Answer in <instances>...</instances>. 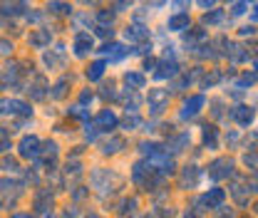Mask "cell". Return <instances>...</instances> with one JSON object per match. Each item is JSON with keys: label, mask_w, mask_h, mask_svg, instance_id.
<instances>
[{"label": "cell", "mask_w": 258, "mask_h": 218, "mask_svg": "<svg viewBox=\"0 0 258 218\" xmlns=\"http://www.w3.org/2000/svg\"><path fill=\"white\" fill-rule=\"evenodd\" d=\"M231 174H234V161H231V159H216V161H211V166H209V176L216 178V181L229 178Z\"/></svg>", "instance_id": "cell-2"}, {"label": "cell", "mask_w": 258, "mask_h": 218, "mask_svg": "<svg viewBox=\"0 0 258 218\" xmlns=\"http://www.w3.org/2000/svg\"><path fill=\"white\" fill-rule=\"evenodd\" d=\"M204 144H206L209 149H216L218 147V134H216L213 127H204Z\"/></svg>", "instance_id": "cell-24"}, {"label": "cell", "mask_w": 258, "mask_h": 218, "mask_svg": "<svg viewBox=\"0 0 258 218\" xmlns=\"http://www.w3.org/2000/svg\"><path fill=\"white\" fill-rule=\"evenodd\" d=\"M13 13H15V3H8L5 0V3L0 5V15H13Z\"/></svg>", "instance_id": "cell-36"}, {"label": "cell", "mask_w": 258, "mask_h": 218, "mask_svg": "<svg viewBox=\"0 0 258 218\" xmlns=\"http://www.w3.org/2000/svg\"><path fill=\"white\" fill-rule=\"evenodd\" d=\"M124 149V139H119V136H115V139H109L104 147H102V152L104 154H117V152H122Z\"/></svg>", "instance_id": "cell-23"}, {"label": "cell", "mask_w": 258, "mask_h": 218, "mask_svg": "<svg viewBox=\"0 0 258 218\" xmlns=\"http://www.w3.org/2000/svg\"><path fill=\"white\" fill-rule=\"evenodd\" d=\"M184 5H189V0H174V8H176V10H181Z\"/></svg>", "instance_id": "cell-45"}, {"label": "cell", "mask_w": 258, "mask_h": 218, "mask_svg": "<svg viewBox=\"0 0 258 218\" xmlns=\"http://www.w3.org/2000/svg\"><path fill=\"white\" fill-rule=\"evenodd\" d=\"M117 114L112 112V109H102V112L97 114V119H94V129L97 131H109V129H115L117 127Z\"/></svg>", "instance_id": "cell-5"}, {"label": "cell", "mask_w": 258, "mask_h": 218, "mask_svg": "<svg viewBox=\"0 0 258 218\" xmlns=\"http://www.w3.org/2000/svg\"><path fill=\"white\" fill-rule=\"evenodd\" d=\"M65 174H72V176H77L80 174V161H67V169Z\"/></svg>", "instance_id": "cell-35"}, {"label": "cell", "mask_w": 258, "mask_h": 218, "mask_svg": "<svg viewBox=\"0 0 258 218\" xmlns=\"http://www.w3.org/2000/svg\"><path fill=\"white\" fill-rule=\"evenodd\" d=\"M248 164L253 166V171H258V159H256V156H246V166H248Z\"/></svg>", "instance_id": "cell-42"}, {"label": "cell", "mask_w": 258, "mask_h": 218, "mask_svg": "<svg viewBox=\"0 0 258 218\" xmlns=\"http://www.w3.org/2000/svg\"><path fill=\"white\" fill-rule=\"evenodd\" d=\"M50 206H52V194L50 191H38V196H35V208H38L40 213H47Z\"/></svg>", "instance_id": "cell-19"}, {"label": "cell", "mask_w": 258, "mask_h": 218, "mask_svg": "<svg viewBox=\"0 0 258 218\" xmlns=\"http://www.w3.org/2000/svg\"><path fill=\"white\" fill-rule=\"evenodd\" d=\"M80 102H82V104H87V102H92V92H82V97H80Z\"/></svg>", "instance_id": "cell-44"}, {"label": "cell", "mask_w": 258, "mask_h": 218, "mask_svg": "<svg viewBox=\"0 0 258 218\" xmlns=\"http://www.w3.org/2000/svg\"><path fill=\"white\" fill-rule=\"evenodd\" d=\"M218 80H221V75H218V72H213L211 77H206V80H204V87H211V85H216Z\"/></svg>", "instance_id": "cell-40"}, {"label": "cell", "mask_w": 258, "mask_h": 218, "mask_svg": "<svg viewBox=\"0 0 258 218\" xmlns=\"http://www.w3.org/2000/svg\"><path fill=\"white\" fill-rule=\"evenodd\" d=\"M253 117H256V112H253V109L251 107H234L231 109V119L238 124V127H248L251 122H253Z\"/></svg>", "instance_id": "cell-9"}, {"label": "cell", "mask_w": 258, "mask_h": 218, "mask_svg": "<svg viewBox=\"0 0 258 218\" xmlns=\"http://www.w3.org/2000/svg\"><path fill=\"white\" fill-rule=\"evenodd\" d=\"M248 5H251V0H238V3L234 5V10H231V15H241V13H246Z\"/></svg>", "instance_id": "cell-32"}, {"label": "cell", "mask_w": 258, "mask_h": 218, "mask_svg": "<svg viewBox=\"0 0 258 218\" xmlns=\"http://www.w3.org/2000/svg\"><path fill=\"white\" fill-rule=\"evenodd\" d=\"M18 75H20L18 65H8L3 72H0V82H3L5 87H8V85H15V82H18Z\"/></svg>", "instance_id": "cell-18"}, {"label": "cell", "mask_w": 258, "mask_h": 218, "mask_svg": "<svg viewBox=\"0 0 258 218\" xmlns=\"http://www.w3.org/2000/svg\"><path fill=\"white\" fill-rule=\"evenodd\" d=\"M224 198H226V194H224V189H211L209 194H204L199 201H196V206H209V208H218L221 203H224Z\"/></svg>", "instance_id": "cell-8"}, {"label": "cell", "mask_w": 258, "mask_h": 218, "mask_svg": "<svg viewBox=\"0 0 258 218\" xmlns=\"http://www.w3.org/2000/svg\"><path fill=\"white\" fill-rule=\"evenodd\" d=\"M157 67H159V72H154V77L157 80H169V77H174L176 75V72H179V62L171 57H164L162 62H157Z\"/></svg>", "instance_id": "cell-7"}, {"label": "cell", "mask_w": 258, "mask_h": 218, "mask_svg": "<svg viewBox=\"0 0 258 218\" xmlns=\"http://www.w3.org/2000/svg\"><path fill=\"white\" fill-rule=\"evenodd\" d=\"M102 52H104L109 60H112V62H117V60H122L129 50H124V45H119V43H109V45L102 47Z\"/></svg>", "instance_id": "cell-16"}, {"label": "cell", "mask_w": 258, "mask_h": 218, "mask_svg": "<svg viewBox=\"0 0 258 218\" xmlns=\"http://www.w3.org/2000/svg\"><path fill=\"white\" fill-rule=\"evenodd\" d=\"M159 149H162L159 144H149V141H144V144H141V154H144V156H152V154L159 152Z\"/></svg>", "instance_id": "cell-31"}, {"label": "cell", "mask_w": 258, "mask_h": 218, "mask_svg": "<svg viewBox=\"0 0 258 218\" xmlns=\"http://www.w3.org/2000/svg\"><path fill=\"white\" fill-rule=\"evenodd\" d=\"M189 27V13H176L169 18V30L174 32H181V30H187Z\"/></svg>", "instance_id": "cell-17"}, {"label": "cell", "mask_w": 258, "mask_h": 218, "mask_svg": "<svg viewBox=\"0 0 258 218\" xmlns=\"http://www.w3.org/2000/svg\"><path fill=\"white\" fill-rule=\"evenodd\" d=\"M238 32H241V38H253V35H256V27H251V25H246V27H241Z\"/></svg>", "instance_id": "cell-39"}, {"label": "cell", "mask_w": 258, "mask_h": 218, "mask_svg": "<svg viewBox=\"0 0 258 218\" xmlns=\"http://www.w3.org/2000/svg\"><path fill=\"white\" fill-rule=\"evenodd\" d=\"M124 82H127L132 89H141V87L146 85L144 75H139V72H127V75H124Z\"/></svg>", "instance_id": "cell-22"}, {"label": "cell", "mask_w": 258, "mask_h": 218, "mask_svg": "<svg viewBox=\"0 0 258 218\" xmlns=\"http://www.w3.org/2000/svg\"><path fill=\"white\" fill-rule=\"evenodd\" d=\"M137 124H139V117H127V122H124L127 129H132V127H137Z\"/></svg>", "instance_id": "cell-41"}, {"label": "cell", "mask_w": 258, "mask_h": 218, "mask_svg": "<svg viewBox=\"0 0 258 218\" xmlns=\"http://www.w3.org/2000/svg\"><path fill=\"white\" fill-rule=\"evenodd\" d=\"M40 147H43V141L38 136H23V141H20V156L23 159H38L40 156Z\"/></svg>", "instance_id": "cell-4"}, {"label": "cell", "mask_w": 258, "mask_h": 218, "mask_svg": "<svg viewBox=\"0 0 258 218\" xmlns=\"http://www.w3.org/2000/svg\"><path fill=\"white\" fill-rule=\"evenodd\" d=\"M154 67H157V60H146L144 62V69H154Z\"/></svg>", "instance_id": "cell-46"}, {"label": "cell", "mask_w": 258, "mask_h": 218, "mask_svg": "<svg viewBox=\"0 0 258 218\" xmlns=\"http://www.w3.org/2000/svg\"><path fill=\"white\" fill-rule=\"evenodd\" d=\"M146 102H149V109L154 114H159L162 109L169 104V92L166 89H149V97H146Z\"/></svg>", "instance_id": "cell-6"}, {"label": "cell", "mask_w": 258, "mask_h": 218, "mask_svg": "<svg viewBox=\"0 0 258 218\" xmlns=\"http://www.w3.org/2000/svg\"><path fill=\"white\" fill-rule=\"evenodd\" d=\"M0 166H3V171H10V174H13V171H18V169H20V166H18V161H15V159H13V156H5V159H3V161H0Z\"/></svg>", "instance_id": "cell-29"}, {"label": "cell", "mask_w": 258, "mask_h": 218, "mask_svg": "<svg viewBox=\"0 0 258 218\" xmlns=\"http://www.w3.org/2000/svg\"><path fill=\"white\" fill-rule=\"evenodd\" d=\"M221 218H234V213H224V216H221Z\"/></svg>", "instance_id": "cell-52"}, {"label": "cell", "mask_w": 258, "mask_h": 218, "mask_svg": "<svg viewBox=\"0 0 258 218\" xmlns=\"http://www.w3.org/2000/svg\"><path fill=\"white\" fill-rule=\"evenodd\" d=\"M47 89V82H45V77L43 75H38L35 77V82H30V87H27V92L32 94V99H45V92Z\"/></svg>", "instance_id": "cell-14"}, {"label": "cell", "mask_w": 258, "mask_h": 218, "mask_svg": "<svg viewBox=\"0 0 258 218\" xmlns=\"http://www.w3.org/2000/svg\"><path fill=\"white\" fill-rule=\"evenodd\" d=\"M0 189H3V194H20V184L18 181H10V178H3L0 181Z\"/></svg>", "instance_id": "cell-26"}, {"label": "cell", "mask_w": 258, "mask_h": 218, "mask_svg": "<svg viewBox=\"0 0 258 218\" xmlns=\"http://www.w3.org/2000/svg\"><path fill=\"white\" fill-rule=\"evenodd\" d=\"M97 20H99V25L112 27V22H115V13H107V10H102V13L97 15Z\"/></svg>", "instance_id": "cell-30"}, {"label": "cell", "mask_w": 258, "mask_h": 218, "mask_svg": "<svg viewBox=\"0 0 258 218\" xmlns=\"http://www.w3.org/2000/svg\"><path fill=\"white\" fill-rule=\"evenodd\" d=\"M231 194H234V196H236V201H238V203H241V206H243V203H246V201H248V198H246V196H243V186H238V184H236V186H234V189H231Z\"/></svg>", "instance_id": "cell-34"}, {"label": "cell", "mask_w": 258, "mask_h": 218, "mask_svg": "<svg viewBox=\"0 0 258 218\" xmlns=\"http://www.w3.org/2000/svg\"><path fill=\"white\" fill-rule=\"evenodd\" d=\"M85 196H87V191H85V189H77V191H75V198H77V201H80V198H85Z\"/></svg>", "instance_id": "cell-47"}, {"label": "cell", "mask_w": 258, "mask_h": 218, "mask_svg": "<svg viewBox=\"0 0 258 218\" xmlns=\"http://www.w3.org/2000/svg\"><path fill=\"white\" fill-rule=\"evenodd\" d=\"M224 20V15H221L218 10H213V13H206L204 15V25H216V22H221Z\"/></svg>", "instance_id": "cell-28"}, {"label": "cell", "mask_w": 258, "mask_h": 218, "mask_svg": "<svg viewBox=\"0 0 258 218\" xmlns=\"http://www.w3.org/2000/svg\"><path fill=\"white\" fill-rule=\"evenodd\" d=\"M67 85H70V77H62V80L52 87V99H62L65 92H67Z\"/></svg>", "instance_id": "cell-27"}, {"label": "cell", "mask_w": 258, "mask_h": 218, "mask_svg": "<svg viewBox=\"0 0 258 218\" xmlns=\"http://www.w3.org/2000/svg\"><path fill=\"white\" fill-rule=\"evenodd\" d=\"M124 38L132 40V43H141V40L149 38V30H146L144 25H132V27L124 30Z\"/></svg>", "instance_id": "cell-15"}, {"label": "cell", "mask_w": 258, "mask_h": 218, "mask_svg": "<svg viewBox=\"0 0 258 218\" xmlns=\"http://www.w3.org/2000/svg\"><path fill=\"white\" fill-rule=\"evenodd\" d=\"M50 40H52L50 30H35V32L30 35V45H32V47H38V50L47 47V45H50Z\"/></svg>", "instance_id": "cell-12"}, {"label": "cell", "mask_w": 258, "mask_h": 218, "mask_svg": "<svg viewBox=\"0 0 258 218\" xmlns=\"http://www.w3.org/2000/svg\"><path fill=\"white\" fill-rule=\"evenodd\" d=\"M8 47L13 50V45H8V43H0V52H8Z\"/></svg>", "instance_id": "cell-48"}, {"label": "cell", "mask_w": 258, "mask_h": 218, "mask_svg": "<svg viewBox=\"0 0 258 218\" xmlns=\"http://www.w3.org/2000/svg\"><path fill=\"white\" fill-rule=\"evenodd\" d=\"M82 3H85V5H97L99 0H82Z\"/></svg>", "instance_id": "cell-49"}, {"label": "cell", "mask_w": 258, "mask_h": 218, "mask_svg": "<svg viewBox=\"0 0 258 218\" xmlns=\"http://www.w3.org/2000/svg\"><path fill=\"white\" fill-rule=\"evenodd\" d=\"M13 218H30V216H27V213H15Z\"/></svg>", "instance_id": "cell-50"}, {"label": "cell", "mask_w": 258, "mask_h": 218, "mask_svg": "<svg viewBox=\"0 0 258 218\" xmlns=\"http://www.w3.org/2000/svg\"><path fill=\"white\" fill-rule=\"evenodd\" d=\"M132 5V0H115V13H122Z\"/></svg>", "instance_id": "cell-37"}, {"label": "cell", "mask_w": 258, "mask_h": 218, "mask_svg": "<svg viewBox=\"0 0 258 218\" xmlns=\"http://www.w3.org/2000/svg\"><path fill=\"white\" fill-rule=\"evenodd\" d=\"M92 47H94V43H92V38L87 32H77L75 35V55L77 57H85L87 52H92Z\"/></svg>", "instance_id": "cell-11"}, {"label": "cell", "mask_w": 258, "mask_h": 218, "mask_svg": "<svg viewBox=\"0 0 258 218\" xmlns=\"http://www.w3.org/2000/svg\"><path fill=\"white\" fill-rule=\"evenodd\" d=\"M0 112H3V114L30 117V114H32V109H30V104H25V102H20V99H3V102H0Z\"/></svg>", "instance_id": "cell-3"}, {"label": "cell", "mask_w": 258, "mask_h": 218, "mask_svg": "<svg viewBox=\"0 0 258 218\" xmlns=\"http://www.w3.org/2000/svg\"><path fill=\"white\" fill-rule=\"evenodd\" d=\"M119 181H122V178H119L115 171H109V169H94V171H92V186H94L102 196H107V191H109V194L117 191Z\"/></svg>", "instance_id": "cell-1"}, {"label": "cell", "mask_w": 258, "mask_h": 218, "mask_svg": "<svg viewBox=\"0 0 258 218\" xmlns=\"http://www.w3.org/2000/svg\"><path fill=\"white\" fill-rule=\"evenodd\" d=\"M104 69H107V62H104V60L92 62V65H90V69H87V80H90V82H97V80L104 75Z\"/></svg>", "instance_id": "cell-21"}, {"label": "cell", "mask_w": 258, "mask_h": 218, "mask_svg": "<svg viewBox=\"0 0 258 218\" xmlns=\"http://www.w3.org/2000/svg\"><path fill=\"white\" fill-rule=\"evenodd\" d=\"M47 10H50L52 15H72V8H70L67 3H57V0H52V3L47 5Z\"/></svg>", "instance_id": "cell-25"}, {"label": "cell", "mask_w": 258, "mask_h": 218, "mask_svg": "<svg viewBox=\"0 0 258 218\" xmlns=\"http://www.w3.org/2000/svg\"><path fill=\"white\" fill-rule=\"evenodd\" d=\"M199 184V169L196 166H187L181 174V189H194Z\"/></svg>", "instance_id": "cell-13"}, {"label": "cell", "mask_w": 258, "mask_h": 218, "mask_svg": "<svg viewBox=\"0 0 258 218\" xmlns=\"http://www.w3.org/2000/svg\"><path fill=\"white\" fill-rule=\"evenodd\" d=\"M87 218H99V216H87Z\"/></svg>", "instance_id": "cell-53"}, {"label": "cell", "mask_w": 258, "mask_h": 218, "mask_svg": "<svg viewBox=\"0 0 258 218\" xmlns=\"http://www.w3.org/2000/svg\"><path fill=\"white\" fill-rule=\"evenodd\" d=\"M196 3H199L201 8H211V5H216V0H196Z\"/></svg>", "instance_id": "cell-43"}, {"label": "cell", "mask_w": 258, "mask_h": 218, "mask_svg": "<svg viewBox=\"0 0 258 218\" xmlns=\"http://www.w3.org/2000/svg\"><path fill=\"white\" fill-rule=\"evenodd\" d=\"M10 149V139H8V131L0 129V152H8Z\"/></svg>", "instance_id": "cell-33"}, {"label": "cell", "mask_w": 258, "mask_h": 218, "mask_svg": "<svg viewBox=\"0 0 258 218\" xmlns=\"http://www.w3.org/2000/svg\"><path fill=\"white\" fill-rule=\"evenodd\" d=\"M134 208H137V198H129V201H124V203H122V216H124L127 211L132 213Z\"/></svg>", "instance_id": "cell-38"}, {"label": "cell", "mask_w": 258, "mask_h": 218, "mask_svg": "<svg viewBox=\"0 0 258 218\" xmlns=\"http://www.w3.org/2000/svg\"><path fill=\"white\" fill-rule=\"evenodd\" d=\"M204 107V97L196 94V97H189L187 102H184V109H181V119H191L199 114V109Z\"/></svg>", "instance_id": "cell-10"}, {"label": "cell", "mask_w": 258, "mask_h": 218, "mask_svg": "<svg viewBox=\"0 0 258 218\" xmlns=\"http://www.w3.org/2000/svg\"><path fill=\"white\" fill-rule=\"evenodd\" d=\"M253 20H256V22H258V8H256V10H253Z\"/></svg>", "instance_id": "cell-51"}, {"label": "cell", "mask_w": 258, "mask_h": 218, "mask_svg": "<svg viewBox=\"0 0 258 218\" xmlns=\"http://www.w3.org/2000/svg\"><path fill=\"white\" fill-rule=\"evenodd\" d=\"M62 62H65V47H62V45H60L57 50H52V52L45 55V65H47L50 69H52V67H60Z\"/></svg>", "instance_id": "cell-20"}]
</instances>
